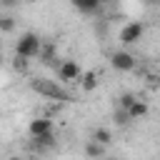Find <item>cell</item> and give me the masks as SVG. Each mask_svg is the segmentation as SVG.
<instances>
[{
	"mask_svg": "<svg viewBox=\"0 0 160 160\" xmlns=\"http://www.w3.org/2000/svg\"><path fill=\"white\" fill-rule=\"evenodd\" d=\"M10 160H20V158H10Z\"/></svg>",
	"mask_w": 160,
	"mask_h": 160,
	"instance_id": "cell-20",
	"label": "cell"
},
{
	"mask_svg": "<svg viewBox=\"0 0 160 160\" xmlns=\"http://www.w3.org/2000/svg\"><path fill=\"white\" fill-rule=\"evenodd\" d=\"M80 75H82V70L75 60H60L58 62V80L60 82H78Z\"/></svg>",
	"mask_w": 160,
	"mask_h": 160,
	"instance_id": "cell-3",
	"label": "cell"
},
{
	"mask_svg": "<svg viewBox=\"0 0 160 160\" xmlns=\"http://www.w3.org/2000/svg\"><path fill=\"white\" fill-rule=\"evenodd\" d=\"M110 65L118 72H130V70H135V55L128 52V50H115L110 55Z\"/></svg>",
	"mask_w": 160,
	"mask_h": 160,
	"instance_id": "cell-5",
	"label": "cell"
},
{
	"mask_svg": "<svg viewBox=\"0 0 160 160\" xmlns=\"http://www.w3.org/2000/svg\"><path fill=\"white\" fill-rule=\"evenodd\" d=\"M142 35H145V25L132 20V22L122 25V30H120V42H122V45H135V42L142 40Z\"/></svg>",
	"mask_w": 160,
	"mask_h": 160,
	"instance_id": "cell-4",
	"label": "cell"
},
{
	"mask_svg": "<svg viewBox=\"0 0 160 160\" xmlns=\"http://www.w3.org/2000/svg\"><path fill=\"white\" fill-rule=\"evenodd\" d=\"M40 50H42V40L35 32H22L18 38V42H15V55L18 58H25V60L40 58Z\"/></svg>",
	"mask_w": 160,
	"mask_h": 160,
	"instance_id": "cell-1",
	"label": "cell"
},
{
	"mask_svg": "<svg viewBox=\"0 0 160 160\" xmlns=\"http://www.w3.org/2000/svg\"><path fill=\"white\" fill-rule=\"evenodd\" d=\"M35 142H38V148H52V145H55V135L48 132V135H42V138H35Z\"/></svg>",
	"mask_w": 160,
	"mask_h": 160,
	"instance_id": "cell-14",
	"label": "cell"
},
{
	"mask_svg": "<svg viewBox=\"0 0 160 160\" xmlns=\"http://www.w3.org/2000/svg\"><path fill=\"white\" fill-rule=\"evenodd\" d=\"M85 155H88V158H92V160H100V158H102V155H105V148H102V145H98V142H92V140H90V142H88V145H85Z\"/></svg>",
	"mask_w": 160,
	"mask_h": 160,
	"instance_id": "cell-11",
	"label": "cell"
},
{
	"mask_svg": "<svg viewBox=\"0 0 160 160\" xmlns=\"http://www.w3.org/2000/svg\"><path fill=\"white\" fill-rule=\"evenodd\" d=\"M30 88H32L35 92L50 98V100H70V92L62 90V88H60L58 82H52V80H32Z\"/></svg>",
	"mask_w": 160,
	"mask_h": 160,
	"instance_id": "cell-2",
	"label": "cell"
},
{
	"mask_svg": "<svg viewBox=\"0 0 160 160\" xmlns=\"http://www.w3.org/2000/svg\"><path fill=\"white\" fill-rule=\"evenodd\" d=\"M20 0H0V10H10V8H18Z\"/></svg>",
	"mask_w": 160,
	"mask_h": 160,
	"instance_id": "cell-16",
	"label": "cell"
},
{
	"mask_svg": "<svg viewBox=\"0 0 160 160\" xmlns=\"http://www.w3.org/2000/svg\"><path fill=\"white\" fill-rule=\"evenodd\" d=\"M135 100H138V98H135L132 92H122V95L118 98V105H120V108H122V112H125V110H128V108H130Z\"/></svg>",
	"mask_w": 160,
	"mask_h": 160,
	"instance_id": "cell-13",
	"label": "cell"
},
{
	"mask_svg": "<svg viewBox=\"0 0 160 160\" xmlns=\"http://www.w3.org/2000/svg\"><path fill=\"white\" fill-rule=\"evenodd\" d=\"M0 65H2V52H0Z\"/></svg>",
	"mask_w": 160,
	"mask_h": 160,
	"instance_id": "cell-19",
	"label": "cell"
},
{
	"mask_svg": "<svg viewBox=\"0 0 160 160\" xmlns=\"http://www.w3.org/2000/svg\"><path fill=\"white\" fill-rule=\"evenodd\" d=\"M148 110H150V108H148V102L138 98V100L125 110V115H128V120H142V118L148 115Z\"/></svg>",
	"mask_w": 160,
	"mask_h": 160,
	"instance_id": "cell-8",
	"label": "cell"
},
{
	"mask_svg": "<svg viewBox=\"0 0 160 160\" xmlns=\"http://www.w3.org/2000/svg\"><path fill=\"white\" fill-rule=\"evenodd\" d=\"M12 30H15V18L0 10V32H12Z\"/></svg>",
	"mask_w": 160,
	"mask_h": 160,
	"instance_id": "cell-12",
	"label": "cell"
},
{
	"mask_svg": "<svg viewBox=\"0 0 160 160\" xmlns=\"http://www.w3.org/2000/svg\"><path fill=\"white\" fill-rule=\"evenodd\" d=\"M105 2H112V0H100V5H105Z\"/></svg>",
	"mask_w": 160,
	"mask_h": 160,
	"instance_id": "cell-18",
	"label": "cell"
},
{
	"mask_svg": "<svg viewBox=\"0 0 160 160\" xmlns=\"http://www.w3.org/2000/svg\"><path fill=\"white\" fill-rule=\"evenodd\" d=\"M78 82H80V88H82L85 92H92V90L98 88V82H100V80H98V75H95L92 70H88V72H82V75H80V80H78Z\"/></svg>",
	"mask_w": 160,
	"mask_h": 160,
	"instance_id": "cell-9",
	"label": "cell"
},
{
	"mask_svg": "<svg viewBox=\"0 0 160 160\" xmlns=\"http://www.w3.org/2000/svg\"><path fill=\"white\" fill-rule=\"evenodd\" d=\"M12 68H15L18 72H22V70H28V60H25V58H18V55H15V62H12Z\"/></svg>",
	"mask_w": 160,
	"mask_h": 160,
	"instance_id": "cell-15",
	"label": "cell"
},
{
	"mask_svg": "<svg viewBox=\"0 0 160 160\" xmlns=\"http://www.w3.org/2000/svg\"><path fill=\"white\" fill-rule=\"evenodd\" d=\"M70 5L80 12V15H95V12H100V0H70Z\"/></svg>",
	"mask_w": 160,
	"mask_h": 160,
	"instance_id": "cell-7",
	"label": "cell"
},
{
	"mask_svg": "<svg viewBox=\"0 0 160 160\" xmlns=\"http://www.w3.org/2000/svg\"><path fill=\"white\" fill-rule=\"evenodd\" d=\"M142 2H145V5H158L160 0H142Z\"/></svg>",
	"mask_w": 160,
	"mask_h": 160,
	"instance_id": "cell-17",
	"label": "cell"
},
{
	"mask_svg": "<svg viewBox=\"0 0 160 160\" xmlns=\"http://www.w3.org/2000/svg\"><path fill=\"white\" fill-rule=\"evenodd\" d=\"M92 142H98V145H110L112 142V132L108 130V128H95V132H92Z\"/></svg>",
	"mask_w": 160,
	"mask_h": 160,
	"instance_id": "cell-10",
	"label": "cell"
},
{
	"mask_svg": "<svg viewBox=\"0 0 160 160\" xmlns=\"http://www.w3.org/2000/svg\"><path fill=\"white\" fill-rule=\"evenodd\" d=\"M28 132L32 135V140H35V138H42V135L52 132V120H50V118H35V120H30Z\"/></svg>",
	"mask_w": 160,
	"mask_h": 160,
	"instance_id": "cell-6",
	"label": "cell"
}]
</instances>
